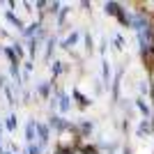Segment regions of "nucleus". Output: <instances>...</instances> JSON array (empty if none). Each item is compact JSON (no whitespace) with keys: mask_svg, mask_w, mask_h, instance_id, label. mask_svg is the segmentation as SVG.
Here are the masks:
<instances>
[{"mask_svg":"<svg viewBox=\"0 0 154 154\" xmlns=\"http://www.w3.org/2000/svg\"><path fill=\"white\" fill-rule=\"evenodd\" d=\"M26 138H28V143H35V138H37V124H35V122H28Z\"/></svg>","mask_w":154,"mask_h":154,"instance_id":"nucleus-1","label":"nucleus"},{"mask_svg":"<svg viewBox=\"0 0 154 154\" xmlns=\"http://www.w3.org/2000/svg\"><path fill=\"white\" fill-rule=\"evenodd\" d=\"M42 149H44V143L42 140H35L28 145V154H42Z\"/></svg>","mask_w":154,"mask_h":154,"instance_id":"nucleus-2","label":"nucleus"},{"mask_svg":"<svg viewBox=\"0 0 154 154\" xmlns=\"http://www.w3.org/2000/svg\"><path fill=\"white\" fill-rule=\"evenodd\" d=\"M7 21L12 23V26H16V28H23V23H21V19L16 16V14H12V12H7Z\"/></svg>","mask_w":154,"mask_h":154,"instance_id":"nucleus-3","label":"nucleus"},{"mask_svg":"<svg viewBox=\"0 0 154 154\" xmlns=\"http://www.w3.org/2000/svg\"><path fill=\"white\" fill-rule=\"evenodd\" d=\"M76 42H78V32H71L69 37L64 39V46H67V48H69V46H74V44H76Z\"/></svg>","mask_w":154,"mask_h":154,"instance_id":"nucleus-4","label":"nucleus"},{"mask_svg":"<svg viewBox=\"0 0 154 154\" xmlns=\"http://www.w3.org/2000/svg\"><path fill=\"white\" fill-rule=\"evenodd\" d=\"M81 136H88V134H92V122H83L81 124V131H78Z\"/></svg>","mask_w":154,"mask_h":154,"instance_id":"nucleus-5","label":"nucleus"},{"mask_svg":"<svg viewBox=\"0 0 154 154\" xmlns=\"http://www.w3.org/2000/svg\"><path fill=\"white\" fill-rule=\"evenodd\" d=\"M16 129V115H9L7 117V131H14Z\"/></svg>","mask_w":154,"mask_h":154,"instance_id":"nucleus-6","label":"nucleus"},{"mask_svg":"<svg viewBox=\"0 0 154 154\" xmlns=\"http://www.w3.org/2000/svg\"><path fill=\"white\" fill-rule=\"evenodd\" d=\"M53 154H67V152H62V149H58V152H53Z\"/></svg>","mask_w":154,"mask_h":154,"instance_id":"nucleus-7","label":"nucleus"}]
</instances>
